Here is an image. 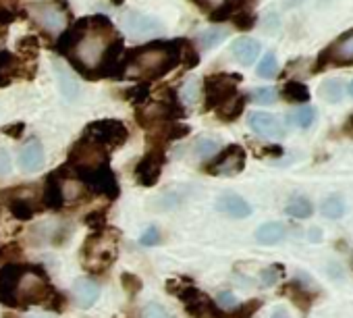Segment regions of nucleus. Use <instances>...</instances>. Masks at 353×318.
Listing matches in <instances>:
<instances>
[{
    "label": "nucleus",
    "instance_id": "obj_49",
    "mask_svg": "<svg viewBox=\"0 0 353 318\" xmlns=\"http://www.w3.org/2000/svg\"><path fill=\"white\" fill-rule=\"evenodd\" d=\"M343 129H345L347 135H353V115L345 121V127H343Z\"/></svg>",
    "mask_w": 353,
    "mask_h": 318
},
{
    "label": "nucleus",
    "instance_id": "obj_16",
    "mask_svg": "<svg viewBox=\"0 0 353 318\" xmlns=\"http://www.w3.org/2000/svg\"><path fill=\"white\" fill-rule=\"evenodd\" d=\"M248 123H250V127H252L258 135H262V137L279 139V137L285 135L281 121H279L274 115H270V112H252L250 119H248Z\"/></svg>",
    "mask_w": 353,
    "mask_h": 318
},
{
    "label": "nucleus",
    "instance_id": "obj_46",
    "mask_svg": "<svg viewBox=\"0 0 353 318\" xmlns=\"http://www.w3.org/2000/svg\"><path fill=\"white\" fill-rule=\"evenodd\" d=\"M11 169H13V165H11V156H9V152H7V150H0V177H3V175H9Z\"/></svg>",
    "mask_w": 353,
    "mask_h": 318
},
{
    "label": "nucleus",
    "instance_id": "obj_14",
    "mask_svg": "<svg viewBox=\"0 0 353 318\" xmlns=\"http://www.w3.org/2000/svg\"><path fill=\"white\" fill-rule=\"evenodd\" d=\"M21 270V262H7L0 268V304L15 308V283Z\"/></svg>",
    "mask_w": 353,
    "mask_h": 318
},
{
    "label": "nucleus",
    "instance_id": "obj_9",
    "mask_svg": "<svg viewBox=\"0 0 353 318\" xmlns=\"http://www.w3.org/2000/svg\"><path fill=\"white\" fill-rule=\"evenodd\" d=\"M0 198H5L7 208L17 221H32L44 206L42 202L36 200L34 190L30 188H19V190H9L5 194H0Z\"/></svg>",
    "mask_w": 353,
    "mask_h": 318
},
{
    "label": "nucleus",
    "instance_id": "obj_42",
    "mask_svg": "<svg viewBox=\"0 0 353 318\" xmlns=\"http://www.w3.org/2000/svg\"><path fill=\"white\" fill-rule=\"evenodd\" d=\"M233 23H235V28H237V30L248 32V30H252V28H254V23H256V15H254V13H250V11H241V13L233 15Z\"/></svg>",
    "mask_w": 353,
    "mask_h": 318
},
{
    "label": "nucleus",
    "instance_id": "obj_52",
    "mask_svg": "<svg viewBox=\"0 0 353 318\" xmlns=\"http://www.w3.org/2000/svg\"><path fill=\"white\" fill-rule=\"evenodd\" d=\"M28 318H48V316H44V314H32V316H28Z\"/></svg>",
    "mask_w": 353,
    "mask_h": 318
},
{
    "label": "nucleus",
    "instance_id": "obj_44",
    "mask_svg": "<svg viewBox=\"0 0 353 318\" xmlns=\"http://www.w3.org/2000/svg\"><path fill=\"white\" fill-rule=\"evenodd\" d=\"M141 318H170V316H168V312H166L160 304H148V306L143 308Z\"/></svg>",
    "mask_w": 353,
    "mask_h": 318
},
{
    "label": "nucleus",
    "instance_id": "obj_3",
    "mask_svg": "<svg viewBox=\"0 0 353 318\" xmlns=\"http://www.w3.org/2000/svg\"><path fill=\"white\" fill-rule=\"evenodd\" d=\"M54 295V289L46 281V275L42 268L21 264L17 283H15V308H28V306H46L50 297Z\"/></svg>",
    "mask_w": 353,
    "mask_h": 318
},
{
    "label": "nucleus",
    "instance_id": "obj_34",
    "mask_svg": "<svg viewBox=\"0 0 353 318\" xmlns=\"http://www.w3.org/2000/svg\"><path fill=\"white\" fill-rule=\"evenodd\" d=\"M260 306H262L260 299H252V301H245V304L239 306V308H233L235 312H223L221 318H252Z\"/></svg>",
    "mask_w": 353,
    "mask_h": 318
},
{
    "label": "nucleus",
    "instance_id": "obj_5",
    "mask_svg": "<svg viewBox=\"0 0 353 318\" xmlns=\"http://www.w3.org/2000/svg\"><path fill=\"white\" fill-rule=\"evenodd\" d=\"M83 139L112 152L121 146L127 143L129 139V131L125 127V123L117 121V119H102V121H94L83 129Z\"/></svg>",
    "mask_w": 353,
    "mask_h": 318
},
{
    "label": "nucleus",
    "instance_id": "obj_33",
    "mask_svg": "<svg viewBox=\"0 0 353 318\" xmlns=\"http://www.w3.org/2000/svg\"><path fill=\"white\" fill-rule=\"evenodd\" d=\"M181 63H183L185 69H196L198 63H200V52H198V48L190 40H183V46H181Z\"/></svg>",
    "mask_w": 353,
    "mask_h": 318
},
{
    "label": "nucleus",
    "instance_id": "obj_30",
    "mask_svg": "<svg viewBox=\"0 0 353 318\" xmlns=\"http://www.w3.org/2000/svg\"><path fill=\"white\" fill-rule=\"evenodd\" d=\"M200 94H202V83H200V79H196V77L185 79V83H183V88H181V100H183L188 106H194V104L198 102Z\"/></svg>",
    "mask_w": 353,
    "mask_h": 318
},
{
    "label": "nucleus",
    "instance_id": "obj_7",
    "mask_svg": "<svg viewBox=\"0 0 353 318\" xmlns=\"http://www.w3.org/2000/svg\"><path fill=\"white\" fill-rule=\"evenodd\" d=\"M28 15L46 34H61L69 23V13L61 3H34L28 7Z\"/></svg>",
    "mask_w": 353,
    "mask_h": 318
},
{
    "label": "nucleus",
    "instance_id": "obj_20",
    "mask_svg": "<svg viewBox=\"0 0 353 318\" xmlns=\"http://www.w3.org/2000/svg\"><path fill=\"white\" fill-rule=\"evenodd\" d=\"M19 75H21L19 59L9 50H0V88L11 86Z\"/></svg>",
    "mask_w": 353,
    "mask_h": 318
},
{
    "label": "nucleus",
    "instance_id": "obj_13",
    "mask_svg": "<svg viewBox=\"0 0 353 318\" xmlns=\"http://www.w3.org/2000/svg\"><path fill=\"white\" fill-rule=\"evenodd\" d=\"M121 26H123V30H125L131 38H137V40L152 38V36H156V34L162 32V23H160L156 17L145 15V13H139V11H129V13H125Z\"/></svg>",
    "mask_w": 353,
    "mask_h": 318
},
{
    "label": "nucleus",
    "instance_id": "obj_54",
    "mask_svg": "<svg viewBox=\"0 0 353 318\" xmlns=\"http://www.w3.org/2000/svg\"><path fill=\"white\" fill-rule=\"evenodd\" d=\"M0 256H3V250H0Z\"/></svg>",
    "mask_w": 353,
    "mask_h": 318
},
{
    "label": "nucleus",
    "instance_id": "obj_21",
    "mask_svg": "<svg viewBox=\"0 0 353 318\" xmlns=\"http://www.w3.org/2000/svg\"><path fill=\"white\" fill-rule=\"evenodd\" d=\"M231 50H233V57L241 65H252L260 54V42L254 38H239V40H235Z\"/></svg>",
    "mask_w": 353,
    "mask_h": 318
},
{
    "label": "nucleus",
    "instance_id": "obj_17",
    "mask_svg": "<svg viewBox=\"0 0 353 318\" xmlns=\"http://www.w3.org/2000/svg\"><path fill=\"white\" fill-rule=\"evenodd\" d=\"M42 206L50 208V210H63L65 208L61 171H54L46 177V186H44V194H42Z\"/></svg>",
    "mask_w": 353,
    "mask_h": 318
},
{
    "label": "nucleus",
    "instance_id": "obj_48",
    "mask_svg": "<svg viewBox=\"0 0 353 318\" xmlns=\"http://www.w3.org/2000/svg\"><path fill=\"white\" fill-rule=\"evenodd\" d=\"M23 129H26V125H23V123H15V125H7V127H3V133H5V135H9V137H13V139H19V137L23 135Z\"/></svg>",
    "mask_w": 353,
    "mask_h": 318
},
{
    "label": "nucleus",
    "instance_id": "obj_15",
    "mask_svg": "<svg viewBox=\"0 0 353 318\" xmlns=\"http://www.w3.org/2000/svg\"><path fill=\"white\" fill-rule=\"evenodd\" d=\"M44 161H46V154H44V148L40 143V139L32 137L28 139L23 146H21V152H19V165L26 173H36L44 167Z\"/></svg>",
    "mask_w": 353,
    "mask_h": 318
},
{
    "label": "nucleus",
    "instance_id": "obj_41",
    "mask_svg": "<svg viewBox=\"0 0 353 318\" xmlns=\"http://www.w3.org/2000/svg\"><path fill=\"white\" fill-rule=\"evenodd\" d=\"M83 223L94 229V231H102L104 229V223H106V210H94L90 215L83 217Z\"/></svg>",
    "mask_w": 353,
    "mask_h": 318
},
{
    "label": "nucleus",
    "instance_id": "obj_53",
    "mask_svg": "<svg viewBox=\"0 0 353 318\" xmlns=\"http://www.w3.org/2000/svg\"><path fill=\"white\" fill-rule=\"evenodd\" d=\"M349 94L353 96V81H351V86H349Z\"/></svg>",
    "mask_w": 353,
    "mask_h": 318
},
{
    "label": "nucleus",
    "instance_id": "obj_25",
    "mask_svg": "<svg viewBox=\"0 0 353 318\" xmlns=\"http://www.w3.org/2000/svg\"><path fill=\"white\" fill-rule=\"evenodd\" d=\"M285 233H287V229L283 223H266L256 231V239L264 246H272V244L281 241L285 237Z\"/></svg>",
    "mask_w": 353,
    "mask_h": 318
},
{
    "label": "nucleus",
    "instance_id": "obj_40",
    "mask_svg": "<svg viewBox=\"0 0 353 318\" xmlns=\"http://www.w3.org/2000/svg\"><path fill=\"white\" fill-rule=\"evenodd\" d=\"M121 285H123V289H125L129 295L139 293V291H141V287H143L141 279H139V277H135V275H131V272H123V275H121Z\"/></svg>",
    "mask_w": 353,
    "mask_h": 318
},
{
    "label": "nucleus",
    "instance_id": "obj_10",
    "mask_svg": "<svg viewBox=\"0 0 353 318\" xmlns=\"http://www.w3.org/2000/svg\"><path fill=\"white\" fill-rule=\"evenodd\" d=\"M343 65H353V30L336 38L330 46H326L320 52L316 71H322L326 67H343Z\"/></svg>",
    "mask_w": 353,
    "mask_h": 318
},
{
    "label": "nucleus",
    "instance_id": "obj_8",
    "mask_svg": "<svg viewBox=\"0 0 353 318\" xmlns=\"http://www.w3.org/2000/svg\"><path fill=\"white\" fill-rule=\"evenodd\" d=\"M166 163V148L162 146H148V152L139 158V163L135 165V181L141 188H152L158 183L162 169Z\"/></svg>",
    "mask_w": 353,
    "mask_h": 318
},
{
    "label": "nucleus",
    "instance_id": "obj_47",
    "mask_svg": "<svg viewBox=\"0 0 353 318\" xmlns=\"http://www.w3.org/2000/svg\"><path fill=\"white\" fill-rule=\"evenodd\" d=\"M17 19V11L9 9V7H0V26H9Z\"/></svg>",
    "mask_w": 353,
    "mask_h": 318
},
{
    "label": "nucleus",
    "instance_id": "obj_24",
    "mask_svg": "<svg viewBox=\"0 0 353 318\" xmlns=\"http://www.w3.org/2000/svg\"><path fill=\"white\" fill-rule=\"evenodd\" d=\"M54 71H57V77H59V86H61L63 96L67 100H75L79 96V86L73 79V75H69V71H67V67H63V63H54Z\"/></svg>",
    "mask_w": 353,
    "mask_h": 318
},
{
    "label": "nucleus",
    "instance_id": "obj_2",
    "mask_svg": "<svg viewBox=\"0 0 353 318\" xmlns=\"http://www.w3.org/2000/svg\"><path fill=\"white\" fill-rule=\"evenodd\" d=\"M183 40L152 42L127 50L123 54V79H135L139 83H150L164 77L181 63Z\"/></svg>",
    "mask_w": 353,
    "mask_h": 318
},
{
    "label": "nucleus",
    "instance_id": "obj_4",
    "mask_svg": "<svg viewBox=\"0 0 353 318\" xmlns=\"http://www.w3.org/2000/svg\"><path fill=\"white\" fill-rule=\"evenodd\" d=\"M117 233L114 231H108L102 229V231H94L85 244H83V250H81V258H83V266L94 272V275H100L104 270H108L117 258Z\"/></svg>",
    "mask_w": 353,
    "mask_h": 318
},
{
    "label": "nucleus",
    "instance_id": "obj_43",
    "mask_svg": "<svg viewBox=\"0 0 353 318\" xmlns=\"http://www.w3.org/2000/svg\"><path fill=\"white\" fill-rule=\"evenodd\" d=\"M216 306H221L223 310H233V308H237V299H235V295L231 293V291H221L219 295H216V301H214Z\"/></svg>",
    "mask_w": 353,
    "mask_h": 318
},
{
    "label": "nucleus",
    "instance_id": "obj_50",
    "mask_svg": "<svg viewBox=\"0 0 353 318\" xmlns=\"http://www.w3.org/2000/svg\"><path fill=\"white\" fill-rule=\"evenodd\" d=\"M272 318H289V314H287V312H285L283 308H279V310H276V312L272 314Z\"/></svg>",
    "mask_w": 353,
    "mask_h": 318
},
{
    "label": "nucleus",
    "instance_id": "obj_27",
    "mask_svg": "<svg viewBox=\"0 0 353 318\" xmlns=\"http://www.w3.org/2000/svg\"><path fill=\"white\" fill-rule=\"evenodd\" d=\"M227 38H229V30H225V28H208V30H204L200 34V46L204 50H212L219 44H223Z\"/></svg>",
    "mask_w": 353,
    "mask_h": 318
},
{
    "label": "nucleus",
    "instance_id": "obj_26",
    "mask_svg": "<svg viewBox=\"0 0 353 318\" xmlns=\"http://www.w3.org/2000/svg\"><path fill=\"white\" fill-rule=\"evenodd\" d=\"M318 94H320L326 102L334 104V102H341V100H343V96H345V86H343L341 79H326V81L320 83Z\"/></svg>",
    "mask_w": 353,
    "mask_h": 318
},
{
    "label": "nucleus",
    "instance_id": "obj_12",
    "mask_svg": "<svg viewBox=\"0 0 353 318\" xmlns=\"http://www.w3.org/2000/svg\"><path fill=\"white\" fill-rule=\"evenodd\" d=\"M243 167H245V150L241 146L233 143V146L225 148L216 158H212V161L204 167V171L210 173V175H227V177H231V175L241 173Z\"/></svg>",
    "mask_w": 353,
    "mask_h": 318
},
{
    "label": "nucleus",
    "instance_id": "obj_6",
    "mask_svg": "<svg viewBox=\"0 0 353 318\" xmlns=\"http://www.w3.org/2000/svg\"><path fill=\"white\" fill-rule=\"evenodd\" d=\"M241 83V75L237 73H216L208 75L202 81L204 90V110H216L227 100L237 94V86Z\"/></svg>",
    "mask_w": 353,
    "mask_h": 318
},
{
    "label": "nucleus",
    "instance_id": "obj_36",
    "mask_svg": "<svg viewBox=\"0 0 353 318\" xmlns=\"http://www.w3.org/2000/svg\"><path fill=\"white\" fill-rule=\"evenodd\" d=\"M258 75L260 77H274L276 75V71H279V61H276V57L272 54V52H266L264 57H262V61H260V65H258Z\"/></svg>",
    "mask_w": 353,
    "mask_h": 318
},
{
    "label": "nucleus",
    "instance_id": "obj_39",
    "mask_svg": "<svg viewBox=\"0 0 353 318\" xmlns=\"http://www.w3.org/2000/svg\"><path fill=\"white\" fill-rule=\"evenodd\" d=\"M150 96H152L150 83H135V88H131V90L125 92V98L131 100L133 104H141V102H145Z\"/></svg>",
    "mask_w": 353,
    "mask_h": 318
},
{
    "label": "nucleus",
    "instance_id": "obj_51",
    "mask_svg": "<svg viewBox=\"0 0 353 318\" xmlns=\"http://www.w3.org/2000/svg\"><path fill=\"white\" fill-rule=\"evenodd\" d=\"M110 3H112L114 7H121V5L125 3V0H110Z\"/></svg>",
    "mask_w": 353,
    "mask_h": 318
},
{
    "label": "nucleus",
    "instance_id": "obj_11",
    "mask_svg": "<svg viewBox=\"0 0 353 318\" xmlns=\"http://www.w3.org/2000/svg\"><path fill=\"white\" fill-rule=\"evenodd\" d=\"M176 297H179L188 310L190 316L194 318H221L223 312H219L216 304L200 289L194 287V283H188L179 293H176Z\"/></svg>",
    "mask_w": 353,
    "mask_h": 318
},
{
    "label": "nucleus",
    "instance_id": "obj_31",
    "mask_svg": "<svg viewBox=\"0 0 353 318\" xmlns=\"http://www.w3.org/2000/svg\"><path fill=\"white\" fill-rule=\"evenodd\" d=\"M289 121H291L295 127L305 129V127H310V125L316 121V108H314V106H301V108H297V110L291 112Z\"/></svg>",
    "mask_w": 353,
    "mask_h": 318
},
{
    "label": "nucleus",
    "instance_id": "obj_29",
    "mask_svg": "<svg viewBox=\"0 0 353 318\" xmlns=\"http://www.w3.org/2000/svg\"><path fill=\"white\" fill-rule=\"evenodd\" d=\"M283 96L289 102H307L310 100V90L301 81H287L283 88Z\"/></svg>",
    "mask_w": 353,
    "mask_h": 318
},
{
    "label": "nucleus",
    "instance_id": "obj_32",
    "mask_svg": "<svg viewBox=\"0 0 353 318\" xmlns=\"http://www.w3.org/2000/svg\"><path fill=\"white\" fill-rule=\"evenodd\" d=\"M320 210H322V215H324L326 219H339V217H343V212H345V202H343L341 196H330V198H326V200L322 202Z\"/></svg>",
    "mask_w": 353,
    "mask_h": 318
},
{
    "label": "nucleus",
    "instance_id": "obj_19",
    "mask_svg": "<svg viewBox=\"0 0 353 318\" xmlns=\"http://www.w3.org/2000/svg\"><path fill=\"white\" fill-rule=\"evenodd\" d=\"M219 210L231 219H248L252 215V206L237 194H225L216 202Z\"/></svg>",
    "mask_w": 353,
    "mask_h": 318
},
{
    "label": "nucleus",
    "instance_id": "obj_37",
    "mask_svg": "<svg viewBox=\"0 0 353 318\" xmlns=\"http://www.w3.org/2000/svg\"><path fill=\"white\" fill-rule=\"evenodd\" d=\"M279 98L276 88H256L254 92H250V100L256 104H274Z\"/></svg>",
    "mask_w": 353,
    "mask_h": 318
},
{
    "label": "nucleus",
    "instance_id": "obj_38",
    "mask_svg": "<svg viewBox=\"0 0 353 318\" xmlns=\"http://www.w3.org/2000/svg\"><path fill=\"white\" fill-rule=\"evenodd\" d=\"M283 275H285V268L281 264H272V266H268V268H264L260 272V285L262 287H272V285L279 283V279H283Z\"/></svg>",
    "mask_w": 353,
    "mask_h": 318
},
{
    "label": "nucleus",
    "instance_id": "obj_18",
    "mask_svg": "<svg viewBox=\"0 0 353 318\" xmlns=\"http://www.w3.org/2000/svg\"><path fill=\"white\" fill-rule=\"evenodd\" d=\"M71 295L75 299V304L79 308H92L96 301H98V295H100V287L94 279L90 277H79L75 283H73V289H71Z\"/></svg>",
    "mask_w": 353,
    "mask_h": 318
},
{
    "label": "nucleus",
    "instance_id": "obj_22",
    "mask_svg": "<svg viewBox=\"0 0 353 318\" xmlns=\"http://www.w3.org/2000/svg\"><path fill=\"white\" fill-rule=\"evenodd\" d=\"M245 102H248V96L243 94H235L231 100H227L223 106L216 108V117L225 123H233L241 117L243 108H245Z\"/></svg>",
    "mask_w": 353,
    "mask_h": 318
},
{
    "label": "nucleus",
    "instance_id": "obj_28",
    "mask_svg": "<svg viewBox=\"0 0 353 318\" xmlns=\"http://www.w3.org/2000/svg\"><path fill=\"white\" fill-rule=\"evenodd\" d=\"M312 210H314L312 202H310L307 198H303V196L291 198V200L287 202V208H285V212H287L289 217H295V219H307V217L312 215Z\"/></svg>",
    "mask_w": 353,
    "mask_h": 318
},
{
    "label": "nucleus",
    "instance_id": "obj_1",
    "mask_svg": "<svg viewBox=\"0 0 353 318\" xmlns=\"http://www.w3.org/2000/svg\"><path fill=\"white\" fill-rule=\"evenodd\" d=\"M57 52L69 59L73 69L90 81L102 77L123 79V36L104 15L75 21L57 42Z\"/></svg>",
    "mask_w": 353,
    "mask_h": 318
},
{
    "label": "nucleus",
    "instance_id": "obj_23",
    "mask_svg": "<svg viewBox=\"0 0 353 318\" xmlns=\"http://www.w3.org/2000/svg\"><path fill=\"white\" fill-rule=\"evenodd\" d=\"M219 150H221V141L210 135H202L192 143V152L198 161H208V158H212Z\"/></svg>",
    "mask_w": 353,
    "mask_h": 318
},
{
    "label": "nucleus",
    "instance_id": "obj_45",
    "mask_svg": "<svg viewBox=\"0 0 353 318\" xmlns=\"http://www.w3.org/2000/svg\"><path fill=\"white\" fill-rule=\"evenodd\" d=\"M158 241H160V231L156 227H148L145 233L139 237V244L141 246H156Z\"/></svg>",
    "mask_w": 353,
    "mask_h": 318
},
{
    "label": "nucleus",
    "instance_id": "obj_35",
    "mask_svg": "<svg viewBox=\"0 0 353 318\" xmlns=\"http://www.w3.org/2000/svg\"><path fill=\"white\" fill-rule=\"evenodd\" d=\"M38 46H40V42H38L36 36H26V38H21V40L17 42L19 54H21L23 59H28V61H34V59L38 57Z\"/></svg>",
    "mask_w": 353,
    "mask_h": 318
}]
</instances>
